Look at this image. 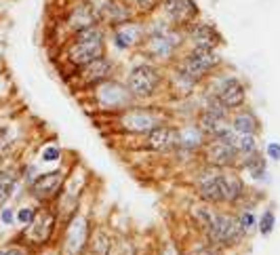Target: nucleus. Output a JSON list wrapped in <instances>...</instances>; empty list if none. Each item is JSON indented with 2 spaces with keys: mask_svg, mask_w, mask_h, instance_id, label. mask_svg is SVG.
<instances>
[{
  "mask_svg": "<svg viewBox=\"0 0 280 255\" xmlns=\"http://www.w3.org/2000/svg\"><path fill=\"white\" fill-rule=\"evenodd\" d=\"M67 57L74 65H80V67L91 63L97 57H103V36H101V32L95 26L78 30L72 44L67 47Z\"/></svg>",
  "mask_w": 280,
  "mask_h": 255,
  "instance_id": "1",
  "label": "nucleus"
},
{
  "mask_svg": "<svg viewBox=\"0 0 280 255\" xmlns=\"http://www.w3.org/2000/svg\"><path fill=\"white\" fill-rule=\"evenodd\" d=\"M160 84V72L152 65H137L129 74V89L137 97H150Z\"/></svg>",
  "mask_w": 280,
  "mask_h": 255,
  "instance_id": "2",
  "label": "nucleus"
},
{
  "mask_svg": "<svg viewBox=\"0 0 280 255\" xmlns=\"http://www.w3.org/2000/svg\"><path fill=\"white\" fill-rule=\"evenodd\" d=\"M217 63H219V57L213 53V51H208V49H196L194 53H190V55L183 59V63H181L179 70H181L190 80L196 82L198 78H202L204 74L211 72Z\"/></svg>",
  "mask_w": 280,
  "mask_h": 255,
  "instance_id": "3",
  "label": "nucleus"
},
{
  "mask_svg": "<svg viewBox=\"0 0 280 255\" xmlns=\"http://www.w3.org/2000/svg\"><path fill=\"white\" fill-rule=\"evenodd\" d=\"M86 245H89V222H86L84 217L76 215L72 219V224L67 226L63 253L65 255H82Z\"/></svg>",
  "mask_w": 280,
  "mask_h": 255,
  "instance_id": "4",
  "label": "nucleus"
},
{
  "mask_svg": "<svg viewBox=\"0 0 280 255\" xmlns=\"http://www.w3.org/2000/svg\"><path fill=\"white\" fill-rule=\"evenodd\" d=\"M208 234H211V241L219 243V245H230L238 239L240 234V226L236 219H232L230 215H213L211 224H208Z\"/></svg>",
  "mask_w": 280,
  "mask_h": 255,
  "instance_id": "5",
  "label": "nucleus"
},
{
  "mask_svg": "<svg viewBox=\"0 0 280 255\" xmlns=\"http://www.w3.org/2000/svg\"><path fill=\"white\" fill-rule=\"evenodd\" d=\"M63 186V171H51V173H44V175H38L36 179L32 181V194L34 198L38 200H49L57 196V192L61 190Z\"/></svg>",
  "mask_w": 280,
  "mask_h": 255,
  "instance_id": "6",
  "label": "nucleus"
},
{
  "mask_svg": "<svg viewBox=\"0 0 280 255\" xmlns=\"http://www.w3.org/2000/svg\"><path fill=\"white\" fill-rule=\"evenodd\" d=\"M30 241L34 243H46L49 236L53 234V228H55V215L51 213L49 209H42L38 211L36 215H34L32 224H30Z\"/></svg>",
  "mask_w": 280,
  "mask_h": 255,
  "instance_id": "7",
  "label": "nucleus"
},
{
  "mask_svg": "<svg viewBox=\"0 0 280 255\" xmlns=\"http://www.w3.org/2000/svg\"><path fill=\"white\" fill-rule=\"evenodd\" d=\"M165 11L175 24L183 26V24H190L196 17L198 7H196L194 0H167Z\"/></svg>",
  "mask_w": 280,
  "mask_h": 255,
  "instance_id": "8",
  "label": "nucleus"
},
{
  "mask_svg": "<svg viewBox=\"0 0 280 255\" xmlns=\"http://www.w3.org/2000/svg\"><path fill=\"white\" fill-rule=\"evenodd\" d=\"M236 154H238V148L234 144H227L223 140H217L215 144L208 146L206 150V158L211 165H217V167H227L236 160Z\"/></svg>",
  "mask_w": 280,
  "mask_h": 255,
  "instance_id": "9",
  "label": "nucleus"
},
{
  "mask_svg": "<svg viewBox=\"0 0 280 255\" xmlns=\"http://www.w3.org/2000/svg\"><path fill=\"white\" fill-rule=\"evenodd\" d=\"M148 144L150 148L154 150H160V152H167L171 150L173 146H179V131H175L171 127H154L150 131V137H148Z\"/></svg>",
  "mask_w": 280,
  "mask_h": 255,
  "instance_id": "10",
  "label": "nucleus"
},
{
  "mask_svg": "<svg viewBox=\"0 0 280 255\" xmlns=\"http://www.w3.org/2000/svg\"><path fill=\"white\" fill-rule=\"evenodd\" d=\"M82 67H84V70H82L80 78H82L84 84H97L101 80H106V76L112 70V65H110V61L106 57H97V59H93L91 63H86Z\"/></svg>",
  "mask_w": 280,
  "mask_h": 255,
  "instance_id": "11",
  "label": "nucleus"
},
{
  "mask_svg": "<svg viewBox=\"0 0 280 255\" xmlns=\"http://www.w3.org/2000/svg\"><path fill=\"white\" fill-rule=\"evenodd\" d=\"M219 104L223 108H238L244 104V87L238 80H227L219 91Z\"/></svg>",
  "mask_w": 280,
  "mask_h": 255,
  "instance_id": "12",
  "label": "nucleus"
},
{
  "mask_svg": "<svg viewBox=\"0 0 280 255\" xmlns=\"http://www.w3.org/2000/svg\"><path fill=\"white\" fill-rule=\"evenodd\" d=\"M219 179V192L223 202H236L242 196V181L234 173H221L217 175Z\"/></svg>",
  "mask_w": 280,
  "mask_h": 255,
  "instance_id": "13",
  "label": "nucleus"
},
{
  "mask_svg": "<svg viewBox=\"0 0 280 255\" xmlns=\"http://www.w3.org/2000/svg\"><path fill=\"white\" fill-rule=\"evenodd\" d=\"M190 40L194 42L196 49H208V51H213L217 44H219V36H217V32L211 28V26H194L190 30Z\"/></svg>",
  "mask_w": 280,
  "mask_h": 255,
  "instance_id": "14",
  "label": "nucleus"
},
{
  "mask_svg": "<svg viewBox=\"0 0 280 255\" xmlns=\"http://www.w3.org/2000/svg\"><path fill=\"white\" fill-rule=\"evenodd\" d=\"M122 123H125L129 129H133V131H152V129L156 127L154 118H152L150 114H146V112H139V110L125 114Z\"/></svg>",
  "mask_w": 280,
  "mask_h": 255,
  "instance_id": "15",
  "label": "nucleus"
},
{
  "mask_svg": "<svg viewBox=\"0 0 280 255\" xmlns=\"http://www.w3.org/2000/svg\"><path fill=\"white\" fill-rule=\"evenodd\" d=\"M86 247H89V255H110L112 236L106 230H97L95 236L91 239V243L86 245Z\"/></svg>",
  "mask_w": 280,
  "mask_h": 255,
  "instance_id": "16",
  "label": "nucleus"
},
{
  "mask_svg": "<svg viewBox=\"0 0 280 255\" xmlns=\"http://www.w3.org/2000/svg\"><path fill=\"white\" fill-rule=\"evenodd\" d=\"M173 47L175 42H171L167 36H154L148 40V53L154 55V57H169L173 53Z\"/></svg>",
  "mask_w": 280,
  "mask_h": 255,
  "instance_id": "17",
  "label": "nucleus"
},
{
  "mask_svg": "<svg viewBox=\"0 0 280 255\" xmlns=\"http://www.w3.org/2000/svg\"><path fill=\"white\" fill-rule=\"evenodd\" d=\"M200 194H202L204 200L221 202V192H219V179H217V175L204 177V179L200 181Z\"/></svg>",
  "mask_w": 280,
  "mask_h": 255,
  "instance_id": "18",
  "label": "nucleus"
},
{
  "mask_svg": "<svg viewBox=\"0 0 280 255\" xmlns=\"http://www.w3.org/2000/svg\"><path fill=\"white\" fill-rule=\"evenodd\" d=\"M259 123H257V118L251 114V112H242L234 118V129L240 133V135H253L257 131Z\"/></svg>",
  "mask_w": 280,
  "mask_h": 255,
  "instance_id": "19",
  "label": "nucleus"
},
{
  "mask_svg": "<svg viewBox=\"0 0 280 255\" xmlns=\"http://www.w3.org/2000/svg\"><path fill=\"white\" fill-rule=\"evenodd\" d=\"M15 181H17V177L13 171H0V205H5L7 198L11 196Z\"/></svg>",
  "mask_w": 280,
  "mask_h": 255,
  "instance_id": "20",
  "label": "nucleus"
},
{
  "mask_svg": "<svg viewBox=\"0 0 280 255\" xmlns=\"http://www.w3.org/2000/svg\"><path fill=\"white\" fill-rule=\"evenodd\" d=\"M103 15H106V19H108L112 26H118V24H122V21L129 19V11H127L125 7L116 5V3H112V5H108L106 9H103Z\"/></svg>",
  "mask_w": 280,
  "mask_h": 255,
  "instance_id": "21",
  "label": "nucleus"
},
{
  "mask_svg": "<svg viewBox=\"0 0 280 255\" xmlns=\"http://www.w3.org/2000/svg\"><path fill=\"white\" fill-rule=\"evenodd\" d=\"M200 140H202V133H200V129H196V127H188V129L179 131V144H181V146L194 148V146L200 144Z\"/></svg>",
  "mask_w": 280,
  "mask_h": 255,
  "instance_id": "22",
  "label": "nucleus"
},
{
  "mask_svg": "<svg viewBox=\"0 0 280 255\" xmlns=\"http://www.w3.org/2000/svg\"><path fill=\"white\" fill-rule=\"evenodd\" d=\"M247 169H249V173H251V177H255V179H261L266 175V160L261 158L259 154H251V158L247 160Z\"/></svg>",
  "mask_w": 280,
  "mask_h": 255,
  "instance_id": "23",
  "label": "nucleus"
},
{
  "mask_svg": "<svg viewBox=\"0 0 280 255\" xmlns=\"http://www.w3.org/2000/svg\"><path fill=\"white\" fill-rule=\"evenodd\" d=\"M135 38H137V32H135L133 28L118 30V32H116V36H114L116 47H120V49H129V47L135 42Z\"/></svg>",
  "mask_w": 280,
  "mask_h": 255,
  "instance_id": "24",
  "label": "nucleus"
},
{
  "mask_svg": "<svg viewBox=\"0 0 280 255\" xmlns=\"http://www.w3.org/2000/svg\"><path fill=\"white\" fill-rule=\"evenodd\" d=\"M274 224H276V217H274V213H272V211H266V213H264V217H261V222H259V232L264 234V236L272 234Z\"/></svg>",
  "mask_w": 280,
  "mask_h": 255,
  "instance_id": "25",
  "label": "nucleus"
},
{
  "mask_svg": "<svg viewBox=\"0 0 280 255\" xmlns=\"http://www.w3.org/2000/svg\"><path fill=\"white\" fill-rule=\"evenodd\" d=\"M236 148H238L240 152L253 154V152H255V140H253V135H242L240 140H236Z\"/></svg>",
  "mask_w": 280,
  "mask_h": 255,
  "instance_id": "26",
  "label": "nucleus"
},
{
  "mask_svg": "<svg viewBox=\"0 0 280 255\" xmlns=\"http://www.w3.org/2000/svg\"><path fill=\"white\" fill-rule=\"evenodd\" d=\"M110 255H135V251H133V245H131V243L122 241V243H118V245H112Z\"/></svg>",
  "mask_w": 280,
  "mask_h": 255,
  "instance_id": "27",
  "label": "nucleus"
},
{
  "mask_svg": "<svg viewBox=\"0 0 280 255\" xmlns=\"http://www.w3.org/2000/svg\"><path fill=\"white\" fill-rule=\"evenodd\" d=\"M253 222H255V217H253V213H242V215H240V219H238V226H240V232H244V230H249V228L253 226Z\"/></svg>",
  "mask_w": 280,
  "mask_h": 255,
  "instance_id": "28",
  "label": "nucleus"
},
{
  "mask_svg": "<svg viewBox=\"0 0 280 255\" xmlns=\"http://www.w3.org/2000/svg\"><path fill=\"white\" fill-rule=\"evenodd\" d=\"M34 215H36V211L34 209H21L19 213H17V219H19V224H32V219H34Z\"/></svg>",
  "mask_w": 280,
  "mask_h": 255,
  "instance_id": "29",
  "label": "nucleus"
},
{
  "mask_svg": "<svg viewBox=\"0 0 280 255\" xmlns=\"http://www.w3.org/2000/svg\"><path fill=\"white\" fill-rule=\"evenodd\" d=\"M59 154H61L59 148H46V150L42 152V160H44V163H53V160L59 158Z\"/></svg>",
  "mask_w": 280,
  "mask_h": 255,
  "instance_id": "30",
  "label": "nucleus"
},
{
  "mask_svg": "<svg viewBox=\"0 0 280 255\" xmlns=\"http://www.w3.org/2000/svg\"><path fill=\"white\" fill-rule=\"evenodd\" d=\"M268 154H270V158L280 160V144H270L268 146Z\"/></svg>",
  "mask_w": 280,
  "mask_h": 255,
  "instance_id": "31",
  "label": "nucleus"
},
{
  "mask_svg": "<svg viewBox=\"0 0 280 255\" xmlns=\"http://www.w3.org/2000/svg\"><path fill=\"white\" fill-rule=\"evenodd\" d=\"M0 219H3L5 224H13V213H11V209H5L3 213H0Z\"/></svg>",
  "mask_w": 280,
  "mask_h": 255,
  "instance_id": "32",
  "label": "nucleus"
},
{
  "mask_svg": "<svg viewBox=\"0 0 280 255\" xmlns=\"http://www.w3.org/2000/svg\"><path fill=\"white\" fill-rule=\"evenodd\" d=\"M5 255H26L21 249H9V251H5Z\"/></svg>",
  "mask_w": 280,
  "mask_h": 255,
  "instance_id": "33",
  "label": "nucleus"
},
{
  "mask_svg": "<svg viewBox=\"0 0 280 255\" xmlns=\"http://www.w3.org/2000/svg\"><path fill=\"white\" fill-rule=\"evenodd\" d=\"M3 156H5V144L0 142V160H3Z\"/></svg>",
  "mask_w": 280,
  "mask_h": 255,
  "instance_id": "34",
  "label": "nucleus"
},
{
  "mask_svg": "<svg viewBox=\"0 0 280 255\" xmlns=\"http://www.w3.org/2000/svg\"><path fill=\"white\" fill-rule=\"evenodd\" d=\"M0 255H5V251H3V249H0Z\"/></svg>",
  "mask_w": 280,
  "mask_h": 255,
  "instance_id": "35",
  "label": "nucleus"
}]
</instances>
